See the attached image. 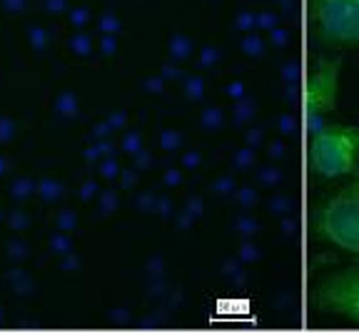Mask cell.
I'll list each match as a JSON object with an SVG mask.
<instances>
[{
  "mask_svg": "<svg viewBox=\"0 0 359 334\" xmlns=\"http://www.w3.org/2000/svg\"><path fill=\"white\" fill-rule=\"evenodd\" d=\"M307 162L325 180L354 173L359 167V125L332 123L309 133Z\"/></svg>",
  "mask_w": 359,
  "mask_h": 334,
  "instance_id": "cell-1",
  "label": "cell"
},
{
  "mask_svg": "<svg viewBox=\"0 0 359 334\" xmlns=\"http://www.w3.org/2000/svg\"><path fill=\"white\" fill-rule=\"evenodd\" d=\"M320 232L332 245L359 255V175L325 202Z\"/></svg>",
  "mask_w": 359,
  "mask_h": 334,
  "instance_id": "cell-2",
  "label": "cell"
},
{
  "mask_svg": "<svg viewBox=\"0 0 359 334\" xmlns=\"http://www.w3.org/2000/svg\"><path fill=\"white\" fill-rule=\"evenodd\" d=\"M309 20L322 43L359 48V0H309Z\"/></svg>",
  "mask_w": 359,
  "mask_h": 334,
  "instance_id": "cell-3",
  "label": "cell"
},
{
  "mask_svg": "<svg viewBox=\"0 0 359 334\" xmlns=\"http://www.w3.org/2000/svg\"><path fill=\"white\" fill-rule=\"evenodd\" d=\"M314 305L322 312L359 324V262L322 279L314 292Z\"/></svg>",
  "mask_w": 359,
  "mask_h": 334,
  "instance_id": "cell-4",
  "label": "cell"
},
{
  "mask_svg": "<svg viewBox=\"0 0 359 334\" xmlns=\"http://www.w3.org/2000/svg\"><path fill=\"white\" fill-rule=\"evenodd\" d=\"M334 85H337V62L322 65L320 73H314L307 85V130L322 128V112L330 110L334 100Z\"/></svg>",
  "mask_w": 359,
  "mask_h": 334,
  "instance_id": "cell-5",
  "label": "cell"
},
{
  "mask_svg": "<svg viewBox=\"0 0 359 334\" xmlns=\"http://www.w3.org/2000/svg\"><path fill=\"white\" fill-rule=\"evenodd\" d=\"M35 189H38V187H35V182L30 178H18V180H13V182H11V197L15 202H22V200H28Z\"/></svg>",
  "mask_w": 359,
  "mask_h": 334,
  "instance_id": "cell-6",
  "label": "cell"
},
{
  "mask_svg": "<svg viewBox=\"0 0 359 334\" xmlns=\"http://www.w3.org/2000/svg\"><path fill=\"white\" fill-rule=\"evenodd\" d=\"M60 192H62V187L55 180H40L38 182V195L43 197L45 202H55L57 197H60Z\"/></svg>",
  "mask_w": 359,
  "mask_h": 334,
  "instance_id": "cell-7",
  "label": "cell"
},
{
  "mask_svg": "<svg viewBox=\"0 0 359 334\" xmlns=\"http://www.w3.org/2000/svg\"><path fill=\"white\" fill-rule=\"evenodd\" d=\"M18 133V125L13 117L8 115H0V145H11L13 138H15Z\"/></svg>",
  "mask_w": 359,
  "mask_h": 334,
  "instance_id": "cell-8",
  "label": "cell"
},
{
  "mask_svg": "<svg viewBox=\"0 0 359 334\" xmlns=\"http://www.w3.org/2000/svg\"><path fill=\"white\" fill-rule=\"evenodd\" d=\"M25 255H28V245H25L22 240L8 242V257H11V262H22Z\"/></svg>",
  "mask_w": 359,
  "mask_h": 334,
  "instance_id": "cell-9",
  "label": "cell"
},
{
  "mask_svg": "<svg viewBox=\"0 0 359 334\" xmlns=\"http://www.w3.org/2000/svg\"><path fill=\"white\" fill-rule=\"evenodd\" d=\"M28 282H30V279L25 277L20 269H13V272H11V284H13V290H15V292H28L30 290Z\"/></svg>",
  "mask_w": 359,
  "mask_h": 334,
  "instance_id": "cell-10",
  "label": "cell"
},
{
  "mask_svg": "<svg viewBox=\"0 0 359 334\" xmlns=\"http://www.w3.org/2000/svg\"><path fill=\"white\" fill-rule=\"evenodd\" d=\"M28 35H30V43H33V48H35V51H45V43H48V35H45V30L43 28H35V25H33V28H30L28 30Z\"/></svg>",
  "mask_w": 359,
  "mask_h": 334,
  "instance_id": "cell-11",
  "label": "cell"
},
{
  "mask_svg": "<svg viewBox=\"0 0 359 334\" xmlns=\"http://www.w3.org/2000/svg\"><path fill=\"white\" fill-rule=\"evenodd\" d=\"M57 112H60V115H73L75 112V98L73 95L65 93V95L57 98Z\"/></svg>",
  "mask_w": 359,
  "mask_h": 334,
  "instance_id": "cell-12",
  "label": "cell"
},
{
  "mask_svg": "<svg viewBox=\"0 0 359 334\" xmlns=\"http://www.w3.org/2000/svg\"><path fill=\"white\" fill-rule=\"evenodd\" d=\"M8 220H11V229H13V232H20V229L28 227V215H25V212H20V210H13Z\"/></svg>",
  "mask_w": 359,
  "mask_h": 334,
  "instance_id": "cell-13",
  "label": "cell"
},
{
  "mask_svg": "<svg viewBox=\"0 0 359 334\" xmlns=\"http://www.w3.org/2000/svg\"><path fill=\"white\" fill-rule=\"evenodd\" d=\"M0 8L8 13H20L25 8V0H0Z\"/></svg>",
  "mask_w": 359,
  "mask_h": 334,
  "instance_id": "cell-14",
  "label": "cell"
},
{
  "mask_svg": "<svg viewBox=\"0 0 359 334\" xmlns=\"http://www.w3.org/2000/svg\"><path fill=\"white\" fill-rule=\"evenodd\" d=\"M57 227H73V215L65 212L62 218H57Z\"/></svg>",
  "mask_w": 359,
  "mask_h": 334,
  "instance_id": "cell-15",
  "label": "cell"
},
{
  "mask_svg": "<svg viewBox=\"0 0 359 334\" xmlns=\"http://www.w3.org/2000/svg\"><path fill=\"white\" fill-rule=\"evenodd\" d=\"M62 8H65V0H48V11L57 13V11H62Z\"/></svg>",
  "mask_w": 359,
  "mask_h": 334,
  "instance_id": "cell-16",
  "label": "cell"
},
{
  "mask_svg": "<svg viewBox=\"0 0 359 334\" xmlns=\"http://www.w3.org/2000/svg\"><path fill=\"white\" fill-rule=\"evenodd\" d=\"M65 247H67L65 237H57V234H55V237H53V250H65Z\"/></svg>",
  "mask_w": 359,
  "mask_h": 334,
  "instance_id": "cell-17",
  "label": "cell"
},
{
  "mask_svg": "<svg viewBox=\"0 0 359 334\" xmlns=\"http://www.w3.org/2000/svg\"><path fill=\"white\" fill-rule=\"evenodd\" d=\"M73 43H75L73 48H75V51H78V53H80V51H83V53L88 51V40H85V38H75Z\"/></svg>",
  "mask_w": 359,
  "mask_h": 334,
  "instance_id": "cell-18",
  "label": "cell"
},
{
  "mask_svg": "<svg viewBox=\"0 0 359 334\" xmlns=\"http://www.w3.org/2000/svg\"><path fill=\"white\" fill-rule=\"evenodd\" d=\"M73 20H75V25H83V20H85V11H78V13H75Z\"/></svg>",
  "mask_w": 359,
  "mask_h": 334,
  "instance_id": "cell-19",
  "label": "cell"
},
{
  "mask_svg": "<svg viewBox=\"0 0 359 334\" xmlns=\"http://www.w3.org/2000/svg\"><path fill=\"white\" fill-rule=\"evenodd\" d=\"M6 173H8V160L3 155H0V178H3Z\"/></svg>",
  "mask_w": 359,
  "mask_h": 334,
  "instance_id": "cell-20",
  "label": "cell"
},
{
  "mask_svg": "<svg viewBox=\"0 0 359 334\" xmlns=\"http://www.w3.org/2000/svg\"><path fill=\"white\" fill-rule=\"evenodd\" d=\"M0 322H3V309H0Z\"/></svg>",
  "mask_w": 359,
  "mask_h": 334,
  "instance_id": "cell-21",
  "label": "cell"
},
{
  "mask_svg": "<svg viewBox=\"0 0 359 334\" xmlns=\"http://www.w3.org/2000/svg\"><path fill=\"white\" fill-rule=\"evenodd\" d=\"M0 222H3V210H0Z\"/></svg>",
  "mask_w": 359,
  "mask_h": 334,
  "instance_id": "cell-22",
  "label": "cell"
}]
</instances>
